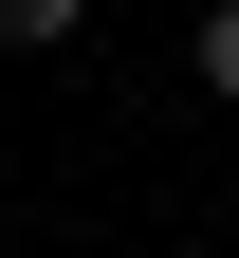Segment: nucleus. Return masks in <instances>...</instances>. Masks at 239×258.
I'll use <instances>...</instances> for the list:
<instances>
[{
  "instance_id": "nucleus-1",
  "label": "nucleus",
  "mask_w": 239,
  "mask_h": 258,
  "mask_svg": "<svg viewBox=\"0 0 239 258\" xmlns=\"http://www.w3.org/2000/svg\"><path fill=\"white\" fill-rule=\"evenodd\" d=\"M74 19H92V0H0V55H55Z\"/></svg>"
},
{
  "instance_id": "nucleus-2",
  "label": "nucleus",
  "mask_w": 239,
  "mask_h": 258,
  "mask_svg": "<svg viewBox=\"0 0 239 258\" xmlns=\"http://www.w3.org/2000/svg\"><path fill=\"white\" fill-rule=\"evenodd\" d=\"M202 92H239V0H202Z\"/></svg>"
}]
</instances>
